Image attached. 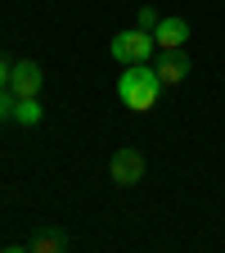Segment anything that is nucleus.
Segmentation results:
<instances>
[{
	"label": "nucleus",
	"mask_w": 225,
	"mask_h": 253,
	"mask_svg": "<svg viewBox=\"0 0 225 253\" xmlns=\"http://www.w3.org/2000/svg\"><path fill=\"white\" fill-rule=\"evenodd\" d=\"M153 41H158V50H185V41H189V23L176 18V14H167L162 23L153 27Z\"/></svg>",
	"instance_id": "423d86ee"
},
{
	"label": "nucleus",
	"mask_w": 225,
	"mask_h": 253,
	"mask_svg": "<svg viewBox=\"0 0 225 253\" xmlns=\"http://www.w3.org/2000/svg\"><path fill=\"white\" fill-rule=\"evenodd\" d=\"M162 95V77L153 73V63H126L117 77V100L131 113H149Z\"/></svg>",
	"instance_id": "f257e3e1"
},
{
	"label": "nucleus",
	"mask_w": 225,
	"mask_h": 253,
	"mask_svg": "<svg viewBox=\"0 0 225 253\" xmlns=\"http://www.w3.org/2000/svg\"><path fill=\"white\" fill-rule=\"evenodd\" d=\"M14 109H18V95H14L9 86H0V126L14 122Z\"/></svg>",
	"instance_id": "1a4fd4ad"
},
{
	"label": "nucleus",
	"mask_w": 225,
	"mask_h": 253,
	"mask_svg": "<svg viewBox=\"0 0 225 253\" xmlns=\"http://www.w3.org/2000/svg\"><path fill=\"white\" fill-rule=\"evenodd\" d=\"M153 73L162 77V86H180L189 73H194V59H189L185 50H158V59H153Z\"/></svg>",
	"instance_id": "20e7f679"
},
{
	"label": "nucleus",
	"mask_w": 225,
	"mask_h": 253,
	"mask_svg": "<svg viewBox=\"0 0 225 253\" xmlns=\"http://www.w3.org/2000/svg\"><path fill=\"white\" fill-rule=\"evenodd\" d=\"M68 244H72V240L63 235L59 226H41L32 240H23V244H14V249H27V253H63Z\"/></svg>",
	"instance_id": "0eeeda50"
},
{
	"label": "nucleus",
	"mask_w": 225,
	"mask_h": 253,
	"mask_svg": "<svg viewBox=\"0 0 225 253\" xmlns=\"http://www.w3.org/2000/svg\"><path fill=\"white\" fill-rule=\"evenodd\" d=\"M41 118H45V109H41L36 95H32V100H18V109H14V122L18 126H41Z\"/></svg>",
	"instance_id": "6e6552de"
},
{
	"label": "nucleus",
	"mask_w": 225,
	"mask_h": 253,
	"mask_svg": "<svg viewBox=\"0 0 225 253\" xmlns=\"http://www.w3.org/2000/svg\"><path fill=\"white\" fill-rule=\"evenodd\" d=\"M9 73H14V59L0 54V86H9Z\"/></svg>",
	"instance_id": "9b49d317"
},
{
	"label": "nucleus",
	"mask_w": 225,
	"mask_h": 253,
	"mask_svg": "<svg viewBox=\"0 0 225 253\" xmlns=\"http://www.w3.org/2000/svg\"><path fill=\"white\" fill-rule=\"evenodd\" d=\"M108 176H113V185H122V190L140 185V181H144V154H140L135 145H122V149L113 154V163H108Z\"/></svg>",
	"instance_id": "7ed1b4c3"
},
{
	"label": "nucleus",
	"mask_w": 225,
	"mask_h": 253,
	"mask_svg": "<svg viewBox=\"0 0 225 253\" xmlns=\"http://www.w3.org/2000/svg\"><path fill=\"white\" fill-rule=\"evenodd\" d=\"M41 86H45L41 63H36V59H18L14 73H9V90L18 95V100H32V95H41Z\"/></svg>",
	"instance_id": "39448f33"
},
{
	"label": "nucleus",
	"mask_w": 225,
	"mask_h": 253,
	"mask_svg": "<svg viewBox=\"0 0 225 253\" xmlns=\"http://www.w3.org/2000/svg\"><path fill=\"white\" fill-rule=\"evenodd\" d=\"M108 54L122 63H149L153 54H158V41H153V32H144V27H122L117 37H113V45H108Z\"/></svg>",
	"instance_id": "f03ea898"
},
{
	"label": "nucleus",
	"mask_w": 225,
	"mask_h": 253,
	"mask_svg": "<svg viewBox=\"0 0 225 253\" xmlns=\"http://www.w3.org/2000/svg\"><path fill=\"white\" fill-rule=\"evenodd\" d=\"M158 23H162V14H158L153 5H140V9H135V27H144V32H153Z\"/></svg>",
	"instance_id": "9d476101"
}]
</instances>
